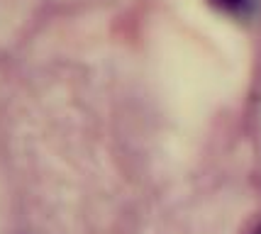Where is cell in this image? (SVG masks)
Returning <instances> with one entry per match:
<instances>
[{
    "label": "cell",
    "instance_id": "1",
    "mask_svg": "<svg viewBox=\"0 0 261 234\" xmlns=\"http://www.w3.org/2000/svg\"><path fill=\"white\" fill-rule=\"evenodd\" d=\"M210 3L227 15H247L254 8V0H210Z\"/></svg>",
    "mask_w": 261,
    "mask_h": 234
},
{
    "label": "cell",
    "instance_id": "2",
    "mask_svg": "<svg viewBox=\"0 0 261 234\" xmlns=\"http://www.w3.org/2000/svg\"><path fill=\"white\" fill-rule=\"evenodd\" d=\"M251 234H261V224H259V227H256V229H254V232H251Z\"/></svg>",
    "mask_w": 261,
    "mask_h": 234
}]
</instances>
